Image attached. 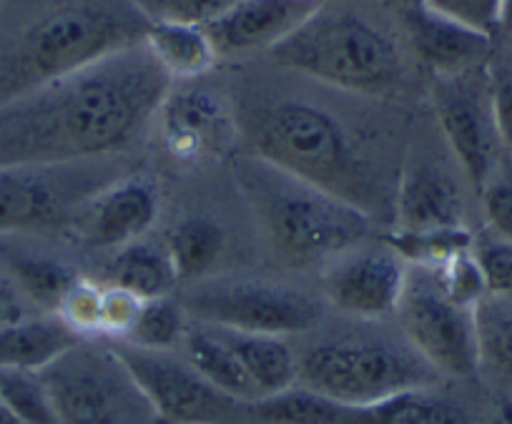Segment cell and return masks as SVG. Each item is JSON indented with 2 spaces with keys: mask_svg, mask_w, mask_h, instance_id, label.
I'll return each instance as SVG.
<instances>
[{
  "mask_svg": "<svg viewBox=\"0 0 512 424\" xmlns=\"http://www.w3.org/2000/svg\"><path fill=\"white\" fill-rule=\"evenodd\" d=\"M144 41L0 106V169L108 159L131 149L169 96Z\"/></svg>",
  "mask_w": 512,
  "mask_h": 424,
  "instance_id": "1",
  "label": "cell"
},
{
  "mask_svg": "<svg viewBox=\"0 0 512 424\" xmlns=\"http://www.w3.org/2000/svg\"><path fill=\"white\" fill-rule=\"evenodd\" d=\"M239 128L264 164L357 206L372 221L395 214V191L379 166L327 108L277 98L246 106Z\"/></svg>",
  "mask_w": 512,
  "mask_h": 424,
  "instance_id": "2",
  "label": "cell"
},
{
  "mask_svg": "<svg viewBox=\"0 0 512 424\" xmlns=\"http://www.w3.org/2000/svg\"><path fill=\"white\" fill-rule=\"evenodd\" d=\"M236 179L269 249L282 264L302 269L332 261L362 246L372 234V219L357 206L262 159L241 164Z\"/></svg>",
  "mask_w": 512,
  "mask_h": 424,
  "instance_id": "3",
  "label": "cell"
},
{
  "mask_svg": "<svg viewBox=\"0 0 512 424\" xmlns=\"http://www.w3.org/2000/svg\"><path fill=\"white\" fill-rule=\"evenodd\" d=\"M139 8L76 3L46 13L0 53V106L144 41Z\"/></svg>",
  "mask_w": 512,
  "mask_h": 424,
  "instance_id": "4",
  "label": "cell"
},
{
  "mask_svg": "<svg viewBox=\"0 0 512 424\" xmlns=\"http://www.w3.org/2000/svg\"><path fill=\"white\" fill-rule=\"evenodd\" d=\"M269 53L279 66L359 96L387 98L405 81V61L395 41L352 11L322 6Z\"/></svg>",
  "mask_w": 512,
  "mask_h": 424,
  "instance_id": "5",
  "label": "cell"
},
{
  "mask_svg": "<svg viewBox=\"0 0 512 424\" xmlns=\"http://www.w3.org/2000/svg\"><path fill=\"white\" fill-rule=\"evenodd\" d=\"M440 374L410 347L387 337L322 339L299 354V384L352 407L437 384Z\"/></svg>",
  "mask_w": 512,
  "mask_h": 424,
  "instance_id": "6",
  "label": "cell"
},
{
  "mask_svg": "<svg viewBox=\"0 0 512 424\" xmlns=\"http://www.w3.org/2000/svg\"><path fill=\"white\" fill-rule=\"evenodd\" d=\"M58 424H161L113 344L81 339L41 369Z\"/></svg>",
  "mask_w": 512,
  "mask_h": 424,
  "instance_id": "7",
  "label": "cell"
},
{
  "mask_svg": "<svg viewBox=\"0 0 512 424\" xmlns=\"http://www.w3.org/2000/svg\"><path fill=\"white\" fill-rule=\"evenodd\" d=\"M116 181L98 161L0 169V234H38L78 224L88 204Z\"/></svg>",
  "mask_w": 512,
  "mask_h": 424,
  "instance_id": "8",
  "label": "cell"
},
{
  "mask_svg": "<svg viewBox=\"0 0 512 424\" xmlns=\"http://www.w3.org/2000/svg\"><path fill=\"white\" fill-rule=\"evenodd\" d=\"M402 332L410 347L437 374L472 379L480 374L475 314L452 302L430 269L407 271V284L397 307Z\"/></svg>",
  "mask_w": 512,
  "mask_h": 424,
  "instance_id": "9",
  "label": "cell"
},
{
  "mask_svg": "<svg viewBox=\"0 0 512 424\" xmlns=\"http://www.w3.org/2000/svg\"><path fill=\"white\" fill-rule=\"evenodd\" d=\"M113 349L166 424H254L251 402L231 397L196 372L186 357L113 342Z\"/></svg>",
  "mask_w": 512,
  "mask_h": 424,
  "instance_id": "10",
  "label": "cell"
},
{
  "mask_svg": "<svg viewBox=\"0 0 512 424\" xmlns=\"http://www.w3.org/2000/svg\"><path fill=\"white\" fill-rule=\"evenodd\" d=\"M206 327L292 337L317 327L319 304L309 294L264 281H211L184 304Z\"/></svg>",
  "mask_w": 512,
  "mask_h": 424,
  "instance_id": "11",
  "label": "cell"
},
{
  "mask_svg": "<svg viewBox=\"0 0 512 424\" xmlns=\"http://www.w3.org/2000/svg\"><path fill=\"white\" fill-rule=\"evenodd\" d=\"M487 66L490 63L457 76H432L430 86L442 136L477 191L495 179L502 146L492 113Z\"/></svg>",
  "mask_w": 512,
  "mask_h": 424,
  "instance_id": "12",
  "label": "cell"
},
{
  "mask_svg": "<svg viewBox=\"0 0 512 424\" xmlns=\"http://www.w3.org/2000/svg\"><path fill=\"white\" fill-rule=\"evenodd\" d=\"M407 271V261L390 244H362L329 261L322 287L339 312L357 319H384L400 307Z\"/></svg>",
  "mask_w": 512,
  "mask_h": 424,
  "instance_id": "13",
  "label": "cell"
},
{
  "mask_svg": "<svg viewBox=\"0 0 512 424\" xmlns=\"http://www.w3.org/2000/svg\"><path fill=\"white\" fill-rule=\"evenodd\" d=\"M156 121L166 151L179 164H199L224 156L239 131V118H234L226 103L214 93L196 88L169 91Z\"/></svg>",
  "mask_w": 512,
  "mask_h": 424,
  "instance_id": "14",
  "label": "cell"
},
{
  "mask_svg": "<svg viewBox=\"0 0 512 424\" xmlns=\"http://www.w3.org/2000/svg\"><path fill=\"white\" fill-rule=\"evenodd\" d=\"M322 6L324 0H241L224 16L206 23L204 31L216 56L272 51Z\"/></svg>",
  "mask_w": 512,
  "mask_h": 424,
  "instance_id": "15",
  "label": "cell"
},
{
  "mask_svg": "<svg viewBox=\"0 0 512 424\" xmlns=\"http://www.w3.org/2000/svg\"><path fill=\"white\" fill-rule=\"evenodd\" d=\"M465 216V199L455 176L437 161L410 159L397 179L395 219L397 231L455 229Z\"/></svg>",
  "mask_w": 512,
  "mask_h": 424,
  "instance_id": "16",
  "label": "cell"
},
{
  "mask_svg": "<svg viewBox=\"0 0 512 424\" xmlns=\"http://www.w3.org/2000/svg\"><path fill=\"white\" fill-rule=\"evenodd\" d=\"M159 219V194L144 179H116L88 204L78 221L96 249H123L139 241Z\"/></svg>",
  "mask_w": 512,
  "mask_h": 424,
  "instance_id": "17",
  "label": "cell"
},
{
  "mask_svg": "<svg viewBox=\"0 0 512 424\" xmlns=\"http://www.w3.org/2000/svg\"><path fill=\"white\" fill-rule=\"evenodd\" d=\"M407 36L432 76H457L485 66L492 38L450 21L427 6L405 11Z\"/></svg>",
  "mask_w": 512,
  "mask_h": 424,
  "instance_id": "18",
  "label": "cell"
},
{
  "mask_svg": "<svg viewBox=\"0 0 512 424\" xmlns=\"http://www.w3.org/2000/svg\"><path fill=\"white\" fill-rule=\"evenodd\" d=\"M76 342L81 337L58 314L0 324V369L41 372Z\"/></svg>",
  "mask_w": 512,
  "mask_h": 424,
  "instance_id": "19",
  "label": "cell"
},
{
  "mask_svg": "<svg viewBox=\"0 0 512 424\" xmlns=\"http://www.w3.org/2000/svg\"><path fill=\"white\" fill-rule=\"evenodd\" d=\"M347 424H472V419L465 404L430 384L352 407Z\"/></svg>",
  "mask_w": 512,
  "mask_h": 424,
  "instance_id": "20",
  "label": "cell"
},
{
  "mask_svg": "<svg viewBox=\"0 0 512 424\" xmlns=\"http://www.w3.org/2000/svg\"><path fill=\"white\" fill-rule=\"evenodd\" d=\"M219 334L244 364L259 399L299 384V354L284 337L234 332V329H219Z\"/></svg>",
  "mask_w": 512,
  "mask_h": 424,
  "instance_id": "21",
  "label": "cell"
},
{
  "mask_svg": "<svg viewBox=\"0 0 512 424\" xmlns=\"http://www.w3.org/2000/svg\"><path fill=\"white\" fill-rule=\"evenodd\" d=\"M106 276L108 287L123 289L141 302L171 297L174 287L179 284V274H176L169 249L149 244V241H134V244L123 246L106 266Z\"/></svg>",
  "mask_w": 512,
  "mask_h": 424,
  "instance_id": "22",
  "label": "cell"
},
{
  "mask_svg": "<svg viewBox=\"0 0 512 424\" xmlns=\"http://www.w3.org/2000/svg\"><path fill=\"white\" fill-rule=\"evenodd\" d=\"M144 46L171 81L174 78L194 81L209 73L219 58L204 26H191V23H149L144 33Z\"/></svg>",
  "mask_w": 512,
  "mask_h": 424,
  "instance_id": "23",
  "label": "cell"
},
{
  "mask_svg": "<svg viewBox=\"0 0 512 424\" xmlns=\"http://www.w3.org/2000/svg\"><path fill=\"white\" fill-rule=\"evenodd\" d=\"M181 347H184V357L189 359L191 367L204 374L221 392L231 394L241 402H256L259 399V392H256L249 374H246L244 364L239 362L234 349L226 344L219 329L206 327V324L189 329Z\"/></svg>",
  "mask_w": 512,
  "mask_h": 424,
  "instance_id": "24",
  "label": "cell"
},
{
  "mask_svg": "<svg viewBox=\"0 0 512 424\" xmlns=\"http://www.w3.org/2000/svg\"><path fill=\"white\" fill-rule=\"evenodd\" d=\"M3 261L13 276L18 292L26 297L28 304L56 314L66 294L81 276L66 266L63 261L51 259L43 254H31L21 249H0Z\"/></svg>",
  "mask_w": 512,
  "mask_h": 424,
  "instance_id": "25",
  "label": "cell"
},
{
  "mask_svg": "<svg viewBox=\"0 0 512 424\" xmlns=\"http://www.w3.org/2000/svg\"><path fill=\"white\" fill-rule=\"evenodd\" d=\"M352 404H342L322 392L294 384L284 392L251 402L254 424H347Z\"/></svg>",
  "mask_w": 512,
  "mask_h": 424,
  "instance_id": "26",
  "label": "cell"
},
{
  "mask_svg": "<svg viewBox=\"0 0 512 424\" xmlns=\"http://www.w3.org/2000/svg\"><path fill=\"white\" fill-rule=\"evenodd\" d=\"M472 314L480 374H487L500 387L512 389V302L487 294L475 304Z\"/></svg>",
  "mask_w": 512,
  "mask_h": 424,
  "instance_id": "27",
  "label": "cell"
},
{
  "mask_svg": "<svg viewBox=\"0 0 512 424\" xmlns=\"http://www.w3.org/2000/svg\"><path fill=\"white\" fill-rule=\"evenodd\" d=\"M224 246V231L206 216H189L179 221L166 241L179 281H196L209 274L224 254Z\"/></svg>",
  "mask_w": 512,
  "mask_h": 424,
  "instance_id": "28",
  "label": "cell"
},
{
  "mask_svg": "<svg viewBox=\"0 0 512 424\" xmlns=\"http://www.w3.org/2000/svg\"><path fill=\"white\" fill-rule=\"evenodd\" d=\"M387 244L397 251L405 261H412L422 269H440L442 264L457 254L472 251L475 236L465 226L455 229H435V231H397L387 236Z\"/></svg>",
  "mask_w": 512,
  "mask_h": 424,
  "instance_id": "29",
  "label": "cell"
},
{
  "mask_svg": "<svg viewBox=\"0 0 512 424\" xmlns=\"http://www.w3.org/2000/svg\"><path fill=\"white\" fill-rule=\"evenodd\" d=\"M186 332H189L186 309L176 299L159 297L141 304L134 329L123 342L156 352H174L179 344H184Z\"/></svg>",
  "mask_w": 512,
  "mask_h": 424,
  "instance_id": "30",
  "label": "cell"
},
{
  "mask_svg": "<svg viewBox=\"0 0 512 424\" xmlns=\"http://www.w3.org/2000/svg\"><path fill=\"white\" fill-rule=\"evenodd\" d=\"M0 397L21 424H58L56 407L41 372L0 369Z\"/></svg>",
  "mask_w": 512,
  "mask_h": 424,
  "instance_id": "31",
  "label": "cell"
},
{
  "mask_svg": "<svg viewBox=\"0 0 512 424\" xmlns=\"http://www.w3.org/2000/svg\"><path fill=\"white\" fill-rule=\"evenodd\" d=\"M241 0H134L141 16L149 23H191V26H206L214 18L224 16Z\"/></svg>",
  "mask_w": 512,
  "mask_h": 424,
  "instance_id": "32",
  "label": "cell"
},
{
  "mask_svg": "<svg viewBox=\"0 0 512 424\" xmlns=\"http://www.w3.org/2000/svg\"><path fill=\"white\" fill-rule=\"evenodd\" d=\"M432 274H435L442 292H445L452 302L462 304V307L475 309V304L480 302L482 297H487L485 276H482V269L472 251L452 256L447 264H442L440 269H435Z\"/></svg>",
  "mask_w": 512,
  "mask_h": 424,
  "instance_id": "33",
  "label": "cell"
},
{
  "mask_svg": "<svg viewBox=\"0 0 512 424\" xmlns=\"http://www.w3.org/2000/svg\"><path fill=\"white\" fill-rule=\"evenodd\" d=\"M101 299L103 287H96L88 279H78L56 314L81 339H96L101 337Z\"/></svg>",
  "mask_w": 512,
  "mask_h": 424,
  "instance_id": "34",
  "label": "cell"
},
{
  "mask_svg": "<svg viewBox=\"0 0 512 424\" xmlns=\"http://www.w3.org/2000/svg\"><path fill=\"white\" fill-rule=\"evenodd\" d=\"M472 254L485 276L487 294L512 302V241L497 234H485L475 239Z\"/></svg>",
  "mask_w": 512,
  "mask_h": 424,
  "instance_id": "35",
  "label": "cell"
},
{
  "mask_svg": "<svg viewBox=\"0 0 512 424\" xmlns=\"http://www.w3.org/2000/svg\"><path fill=\"white\" fill-rule=\"evenodd\" d=\"M425 6L490 38L500 31L502 0H427Z\"/></svg>",
  "mask_w": 512,
  "mask_h": 424,
  "instance_id": "36",
  "label": "cell"
},
{
  "mask_svg": "<svg viewBox=\"0 0 512 424\" xmlns=\"http://www.w3.org/2000/svg\"><path fill=\"white\" fill-rule=\"evenodd\" d=\"M141 299L134 294L123 292L118 287L103 289L101 299V337L113 339V342H123L134 329L136 317L141 312Z\"/></svg>",
  "mask_w": 512,
  "mask_h": 424,
  "instance_id": "37",
  "label": "cell"
},
{
  "mask_svg": "<svg viewBox=\"0 0 512 424\" xmlns=\"http://www.w3.org/2000/svg\"><path fill=\"white\" fill-rule=\"evenodd\" d=\"M487 73H490V98L497 136L512 156V71L505 66H487Z\"/></svg>",
  "mask_w": 512,
  "mask_h": 424,
  "instance_id": "38",
  "label": "cell"
},
{
  "mask_svg": "<svg viewBox=\"0 0 512 424\" xmlns=\"http://www.w3.org/2000/svg\"><path fill=\"white\" fill-rule=\"evenodd\" d=\"M482 194V206L485 216L492 226V234L502 236L505 241H512V184L510 181L492 179Z\"/></svg>",
  "mask_w": 512,
  "mask_h": 424,
  "instance_id": "39",
  "label": "cell"
},
{
  "mask_svg": "<svg viewBox=\"0 0 512 424\" xmlns=\"http://www.w3.org/2000/svg\"><path fill=\"white\" fill-rule=\"evenodd\" d=\"M31 317L28 314V302L21 292L16 289V284L0 279V324L21 322V319Z\"/></svg>",
  "mask_w": 512,
  "mask_h": 424,
  "instance_id": "40",
  "label": "cell"
},
{
  "mask_svg": "<svg viewBox=\"0 0 512 424\" xmlns=\"http://www.w3.org/2000/svg\"><path fill=\"white\" fill-rule=\"evenodd\" d=\"M500 31L512 38V0H502L500 6Z\"/></svg>",
  "mask_w": 512,
  "mask_h": 424,
  "instance_id": "41",
  "label": "cell"
},
{
  "mask_svg": "<svg viewBox=\"0 0 512 424\" xmlns=\"http://www.w3.org/2000/svg\"><path fill=\"white\" fill-rule=\"evenodd\" d=\"M0 424H21L16 419V414L11 412V407H8V404L3 402V397H0Z\"/></svg>",
  "mask_w": 512,
  "mask_h": 424,
  "instance_id": "42",
  "label": "cell"
},
{
  "mask_svg": "<svg viewBox=\"0 0 512 424\" xmlns=\"http://www.w3.org/2000/svg\"><path fill=\"white\" fill-rule=\"evenodd\" d=\"M390 3H395V6H400L402 13H405V11H412V8L425 6L427 0H390Z\"/></svg>",
  "mask_w": 512,
  "mask_h": 424,
  "instance_id": "43",
  "label": "cell"
},
{
  "mask_svg": "<svg viewBox=\"0 0 512 424\" xmlns=\"http://www.w3.org/2000/svg\"><path fill=\"white\" fill-rule=\"evenodd\" d=\"M3 3H6V0H0V6H3Z\"/></svg>",
  "mask_w": 512,
  "mask_h": 424,
  "instance_id": "44",
  "label": "cell"
}]
</instances>
